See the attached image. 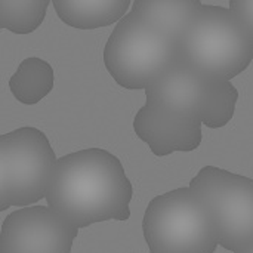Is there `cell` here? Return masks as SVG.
Wrapping results in <instances>:
<instances>
[{
	"label": "cell",
	"mask_w": 253,
	"mask_h": 253,
	"mask_svg": "<svg viewBox=\"0 0 253 253\" xmlns=\"http://www.w3.org/2000/svg\"><path fill=\"white\" fill-rule=\"evenodd\" d=\"M133 187L117 156L84 148L58 159L46 202L59 216L80 228L130 218Z\"/></svg>",
	"instance_id": "6da1fadb"
},
{
	"label": "cell",
	"mask_w": 253,
	"mask_h": 253,
	"mask_svg": "<svg viewBox=\"0 0 253 253\" xmlns=\"http://www.w3.org/2000/svg\"><path fill=\"white\" fill-rule=\"evenodd\" d=\"M142 234L150 253H215L219 246L213 212L190 187L151 199Z\"/></svg>",
	"instance_id": "7a4b0ae2"
},
{
	"label": "cell",
	"mask_w": 253,
	"mask_h": 253,
	"mask_svg": "<svg viewBox=\"0 0 253 253\" xmlns=\"http://www.w3.org/2000/svg\"><path fill=\"white\" fill-rule=\"evenodd\" d=\"M179 47L184 59L212 80L231 82L253 59V43L239 19L216 4H202Z\"/></svg>",
	"instance_id": "3957f363"
},
{
	"label": "cell",
	"mask_w": 253,
	"mask_h": 253,
	"mask_svg": "<svg viewBox=\"0 0 253 253\" xmlns=\"http://www.w3.org/2000/svg\"><path fill=\"white\" fill-rule=\"evenodd\" d=\"M179 55L181 47L176 42L129 12L116 24L105 43L104 64L119 86L145 90Z\"/></svg>",
	"instance_id": "277c9868"
},
{
	"label": "cell",
	"mask_w": 253,
	"mask_h": 253,
	"mask_svg": "<svg viewBox=\"0 0 253 253\" xmlns=\"http://www.w3.org/2000/svg\"><path fill=\"white\" fill-rule=\"evenodd\" d=\"M58 157L49 138L24 126L0 135V212L46 199Z\"/></svg>",
	"instance_id": "5b68a950"
},
{
	"label": "cell",
	"mask_w": 253,
	"mask_h": 253,
	"mask_svg": "<svg viewBox=\"0 0 253 253\" xmlns=\"http://www.w3.org/2000/svg\"><path fill=\"white\" fill-rule=\"evenodd\" d=\"M190 188L212 209L219 246L233 253L253 246V179L205 166L191 179Z\"/></svg>",
	"instance_id": "8992f818"
},
{
	"label": "cell",
	"mask_w": 253,
	"mask_h": 253,
	"mask_svg": "<svg viewBox=\"0 0 253 253\" xmlns=\"http://www.w3.org/2000/svg\"><path fill=\"white\" fill-rule=\"evenodd\" d=\"M79 228L49 206L9 213L0 228V253H71Z\"/></svg>",
	"instance_id": "52a82bcc"
},
{
	"label": "cell",
	"mask_w": 253,
	"mask_h": 253,
	"mask_svg": "<svg viewBox=\"0 0 253 253\" xmlns=\"http://www.w3.org/2000/svg\"><path fill=\"white\" fill-rule=\"evenodd\" d=\"M215 80L205 77L182 55L148 89L145 101L168 111L203 120L213 93Z\"/></svg>",
	"instance_id": "ba28073f"
},
{
	"label": "cell",
	"mask_w": 253,
	"mask_h": 253,
	"mask_svg": "<svg viewBox=\"0 0 253 253\" xmlns=\"http://www.w3.org/2000/svg\"><path fill=\"white\" fill-rule=\"evenodd\" d=\"M202 125L199 119L168 111L148 101L133 119L136 136L157 157H166L176 151L191 153L197 150L203 141Z\"/></svg>",
	"instance_id": "9c48e42d"
},
{
	"label": "cell",
	"mask_w": 253,
	"mask_h": 253,
	"mask_svg": "<svg viewBox=\"0 0 253 253\" xmlns=\"http://www.w3.org/2000/svg\"><path fill=\"white\" fill-rule=\"evenodd\" d=\"M52 4L64 24L79 30L119 24L132 7L130 0H53Z\"/></svg>",
	"instance_id": "30bf717a"
},
{
	"label": "cell",
	"mask_w": 253,
	"mask_h": 253,
	"mask_svg": "<svg viewBox=\"0 0 253 253\" xmlns=\"http://www.w3.org/2000/svg\"><path fill=\"white\" fill-rule=\"evenodd\" d=\"M202 1H132L130 13L156 27L181 46V42L202 7Z\"/></svg>",
	"instance_id": "8fae6325"
},
{
	"label": "cell",
	"mask_w": 253,
	"mask_h": 253,
	"mask_svg": "<svg viewBox=\"0 0 253 253\" xmlns=\"http://www.w3.org/2000/svg\"><path fill=\"white\" fill-rule=\"evenodd\" d=\"M55 84L52 65L37 56L25 58L12 74L9 89L13 98L24 105H36L46 98Z\"/></svg>",
	"instance_id": "7c38bea8"
},
{
	"label": "cell",
	"mask_w": 253,
	"mask_h": 253,
	"mask_svg": "<svg viewBox=\"0 0 253 253\" xmlns=\"http://www.w3.org/2000/svg\"><path fill=\"white\" fill-rule=\"evenodd\" d=\"M49 4V0H0V28L31 34L43 24Z\"/></svg>",
	"instance_id": "4fadbf2b"
},
{
	"label": "cell",
	"mask_w": 253,
	"mask_h": 253,
	"mask_svg": "<svg viewBox=\"0 0 253 253\" xmlns=\"http://www.w3.org/2000/svg\"><path fill=\"white\" fill-rule=\"evenodd\" d=\"M237 101L239 90L231 82L215 80L213 93L202 123L209 129H221L227 126L236 113Z\"/></svg>",
	"instance_id": "5bb4252c"
},
{
	"label": "cell",
	"mask_w": 253,
	"mask_h": 253,
	"mask_svg": "<svg viewBox=\"0 0 253 253\" xmlns=\"http://www.w3.org/2000/svg\"><path fill=\"white\" fill-rule=\"evenodd\" d=\"M228 7L233 10L242 27L245 28L249 40L253 43V0H231Z\"/></svg>",
	"instance_id": "9a60e30c"
},
{
	"label": "cell",
	"mask_w": 253,
	"mask_h": 253,
	"mask_svg": "<svg viewBox=\"0 0 253 253\" xmlns=\"http://www.w3.org/2000/svg\"><path fill=\"white\" fill-rule=\"evenodd\" d=\"M234 253H253V246H249V248H245V249H240L237 252Z\"/></svg>",
	"instance_id": "2e32d148"
}]
</instances>
